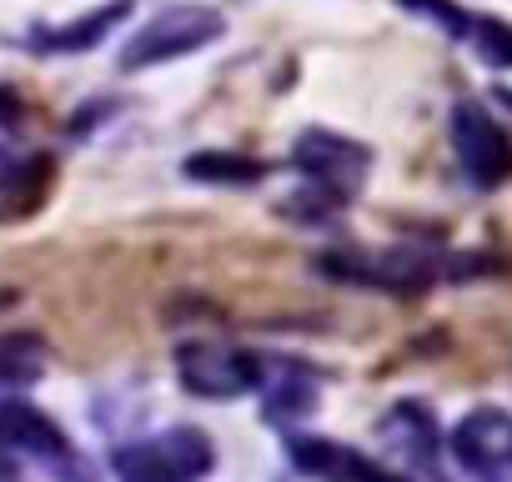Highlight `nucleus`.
<instances>
[{
	"mask_svg": "<svg viewBox=\"0 0 512 482\" xmlns=\"http://www.w3.org/2000/svg\"><path fill=\"white\" fill-rule=\"evenodd\" d=\"M216 462V447L201 427H166L116 447V482H196Z\"/></svg>",
	"mask_w": 512,
	"mask_h": 482,
	"instance_id": "obj_1",
	"label": "nucleus"
},
{
	"mask_svg": "<svg viewBox=\"0 0 512 482\" xmlns=\"http://www.w3.org/2000/svg\"><path fill=\"white\" fill-rule=\"evenodd\" d=\"M226 21L211 6H166L161 16H151L126 46H121V71H146V66H166L181 61L211 41H221Z\"/></svg>",
	"mask_w": 512,
	"mask_h": 482,
	"instance_id": "obj_2",
	"label": "nucleus"
},
{
	"mask_svg": "<svg viewBox=\"0 0 512 482\" xmlns=\"http://www.w3.org/2000/svg\"><path fill=\"white\" fill-rule=\"evenodd\" d=\"M176 377L191 397H206V402H231L241 392H256L262 382V362L251 352H236V347H221V342H186L176 347Z\"/></svg>",
	"mask_w": 512,
	"mask_h": 482,
	"instance_id": "obj_3",
	"label": "nucleus"
},
{
	"mask_svg": "<svg viewBox=\"0 0 512 482\" xmlns=\"http://www.w3.org/2000/svg\"><path fill=\"white\" fill-rule=\"evenodd\" d=\"M452 151L462 161V176L482 191H492L512 176V141L477 101L452 106Z\"/></svg>",
	"mask_w": 512,
	"mask_h": 482,
	"instance_id": "obj_4",
	"label": "nucleus"
},
{
	"mask_svg": "<svg viewBox=\"0 0 512 482\" xmlns=\"http://www.w3.org/2000/svg\"><path fill=\"white\" fill-rule=\"evenodd\" d=\"M447 447H452L457 467L472 472L477 482H512V417L502 407L467 412L452 427Z\"/></svg>",
	"mask_w": 512,
	"mask_h": 482,
	"instance_id": "obj_5",
	"label": "nucleus"
},
{
	"mask_svg": "<svg viewBox=\"0 0 512 482\" xmlns=\"http://www.w3.org/2000/svg\"><path fill=\"white\" fill-rule=\"evenodd\" d=\"M0 447H21V452H31L41 467L86 482V462L76 457V447L66 442V432H61L46 412H36L31 402H0Z\"/></svg>",
	"mask_w": 512,
	"mask_h": 482,
	"instance_id": "obj_6",
	"label": "nucleus"
},
{
	"mask_svg": "<svg viewBox=\"0 0 512 482\" xmlns=\"http://www.w3.org/2000/svg\"><path fill=\"white\" fill-rule=\"evenodd\" d=\"M292 161L327 191V196H352L367 176V146L337 136V131H307L297 146H292Z\"/></svg>",
	"mask_w": 512,
	"mask_h": 482,
	"instance_id": "obj_7",
	"label": "nucleus"
},
{
	"mask_svg": "<svg viewBox=\"0 0 512 482\" xmlns=\"http://www.w3.org/2000/svg\"><path fill=\"white\" fill-rule=\"evenodd\" d=\"M287 457L297 472H307L312 482H407L402 472L382 467L377 457L337 442V437H292Z\"/></svg>",
	"mask_w": 512,
	"mask_h": 482,
	"instance_id": "obj_8",
	"label": "nucleus"
},
{
	"mask_svg": "<svg viewBox=\"0 0 512 482\" xmlns=\"http://www.w3.org/2000/svg\"><path fill=\"white\" fill-rule=\"evenodd\" d=\"M126 16H131V0H106V6H96V11L81 16V21L31 31V51H41V56H76V51H91V46H101Z\"/></svg>",
	"mask_w": 512,
	"mask_h": 482,
	"instance_id": "obj_9",
	"label": "nucleus"
},
{
	"mask_svg": "<svg viewBox=\"0 0 512 482\" xmlns=\"http://www.w3.org/2000/svg\"><path fill=\"white\" fill-rule=\"evenodd\" d=\"M181 171L191 181H201V186H256L267 176L262 161H251L241 151H196V156H186Z\"/></svg>",
	"mask_w": 512,
	"mask_h": 482,
	"instance_id": "obj_10",
	"label": "nucleus"
},
{
	"mask_svg": "<svg viewBox=\"0 0 512 482\" xmlns=\"http://www.w3.org/2000/svg\"><path fill=\"white\" fill-rule=\"evenodd\" d=\"M382 432H392L397 447H402L417 467H432V462H437V427H432V417H427L417 402H402V407L382 422Z\"/></svg>",
	"mask_w": 512,
	"mask_h": 482,
	"instance_id": "obj_11",
	"label": "nucleus"
},
{
	"mask_svg": "<svg viewBox=\"0 0 512 482\" xmlns=\"http://www.w3.org/2000/svg\"><path fill=\"white\" fill-rule=\"evenodd\" d=\"M41 377V342L36 337H0V382H36Z\"/></svg>",
	"mask_w": 512,
	"mask_h": 482,
	"instance_id": "obj_12",
	"label": "nucleus"
},
{
	"mask_svg": "<svg viewBox=\"0 0 512 482\" xmlns=\"http://www.w3.org/2000/svg\"><path fill=\"white\" fill-rule=\"evenodd\" d=\"M467 36H472V46L482 51V61H492V66H512V26L482 16V21L467 26Z\"/></svg>",
	"mask_w": 512,
	"mask_h": 482,
	"instance_id": "obj_13",
	"label": "nucleus"
},
{
	"mask_svg": "<svg viewBox=\"0 0 512 482\" xmlns=\"http://www.w3.org/2000/svg\"><path fill=\"white\" fill-rule=\"evenodd\" d=\"M397 6H402V11H412V16H427L432 26H442V31H447V36H457V41H462V36H467V26H472V16H467V11H457L452 0H397Z\"/></svg>",
	"mask_w": 512,
	"mask_h": 482,
	"instance_id": "obj_14",
	"label": "nucleus"
},
{
	"mask_svg": "<svg viewBox=\"0 0 512 482\" xmlns=\"http://www.w3.org/2000/svg\"><path fill=\"white\" fill-rule=\"evenodd\" d=\"M21 116V96L11 86H0V121H16Z\"/></svg>",
	"mask_w": 512,
	"mask_h": 482,
	"instance_id": "obj_15",
	"label": "nucleus"
},
{
	"mask_svg": "<svg viewBox=\"0 0 512 482\" xmlns=\"http://www.w3.org/2000/svg\"><path fill=\"white\" fill-rule=\"evenodd\" d=\"M502 101H507V106H512V96H502Z\"/></svg>",
	"mask_w": 512,
	"mask_h": 482,
	"instance_id": "obj_16",
	"label": "nucleus"
}]
</instances>
